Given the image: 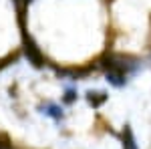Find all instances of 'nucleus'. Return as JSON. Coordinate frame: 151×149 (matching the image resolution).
Segmentation results:
<instances>
[{"label":"nucleus","mask_w":151,"mask_h":149,"mask_svg":"<svg viewBox=\"0 0 151 149\" xmlns=\"http://www.w3.org/2000/svg\"><path fill=\"white\" fill-rule=\"evenodd\" d=\"M24 48L22 0H0V65Z\"/></svg>","instance_id":"obj_1"}]
</instances>
